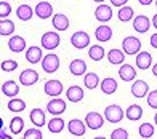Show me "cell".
<instances>
[{"label": "cell", "mask_w": 157, "mask_h": 139, "mask_svg": "<svg viewBox=\"0 0 157 139\" xmlns=\"http://www.w3.org/2000/svg\"><path fill=\"white\" fill-rule=\"evenodd\" d=\"M2 93L8 98H16L19 94V85L15 80H6L2 83Z\"/></svg>", "instance_id": "cell-18"}, {"label": "cell", "mask_w": 157, "mask_h": 139, "mask_svg": "<svg viewBox=\"0 0 157 139\" xmlns=\"http://www.w3.org/2000/svg\"><path fill=\"white\" fill-rule=\"evenodd\" d=\"M125 117V112L124 109L117 106V104H111V106H108L104 109V119L111 122V123H119L122 122V119Z\"/></svg>", "instance_id": "cell-1"}, {"label": "cell", "mask_w": 157, "mask_h": 139, "mask_svg": "<svg viewBox=\"0 0 157 139\" xmlns=\"http://www.w3.org/2000/svg\"><path fill=\"white\" fill-rule=\"evenodd\" d=\"M24 128V120L21 119V117H15V119H11L10 122V130L13 134H19L21 131Z\"/></svg>", "instance_id": "cell-36"}, {"label": "cell", "mask_w": 157, "mask_h": 139, "mask_svg": "<svg viewBox=\"0 0 157 139\" xmlns=\"http://www.w3.org/2000/svg\"><path fill=\"white\" fill-rule=\"evenodd\" d=\"M10 13H11V6L8 2H5V0H2L0 2V18L5 19V18H8L10 16Z\"/></svg>", "instance_id": "cell-39"}, {"label": "cell", "mask_w": 157, "mask_h": 139, "mask_svg": "<svg viewBox=\"0 0 157 139\" xmlns=\"http://www.w3.org/2000/svg\"><path fill=\"white\" fill-rule=\"evenodd\" d=\"M93 2H98V3H103L104 0H93Z\"/></svg>", "instance_id": "cell-49"}, {"label": "cell", "mask_w": 157, "mask_h": 139, "mask_svg": "<svg viewBox=\"0 0 157 139\" xmlns=\"http://www.w3.org/2000/svg\"><path fill=\"white\" fill-rule=\"evenodd\" d=\"M8 48L13 51V53H21L26 50V40L24 37L21 35H13L10 40H8Z\"/></svg>", "instance_id": "cell-23"}, {"label": "cell", "mask_w": 157, "mask_h": 139, "mask_svg": "<svg viewBox=\"0 0 157 139\" xmlns=\"http://www.w3.org/2000/svg\"><path fill=\"white\" fill-rule=\"evenodd\" d=\"M35 15L40 19H48L53 16V6L50 2H39L35 6Z\"/></svg>", "instance_id": "cell-16"}, {"label": "cell", "mask_w": 157, "mask_h": 139, "mask_svg": "<svg viewBox=\"0 0 157 139\" xmlns=\"http://www.w3.org/2000/svg\"><path fill=\"white\" fill-rule=\"evenodd\" d=\"M83 96H85L83 90L77 85H72L66 90V98H67L69 102H80L83 99Z\"/></svg>", "instance_id": "cell-19"}, {"label": "cell", "mask_w": 157, "mask_h": 139, "mask_svg": "<svg viewBox=\"0 0 157 139\" xmlns=\"http://www.w3.org/2000/svg\"><path fill=\"white\" fill-rule=\"evenodd\" d=\"M95 18L99 21V23L106 24L108 21L112 19V8H111L109 5L101 3L99 6H96V10H95Z\"/></svg>", "instance_id": "cell-11"}, {"label": "cell", "mask_w": 157, "mask_h": 139, "mask_svg": "<svg viewBox=\"0 0 157 139\" xmlns=\"http://www.w3.org/2000/svg\"><path fill=\"white\" fill-rule=\"evenodd\" d=\"M122 50L125 51V54H138L141 51V40L138 37H133V35H128L124 38L122 42Z\"/></svg>", "instance_id": "cell-2"}, {"label": "cell", "mask_w": 157, "mask_h": 139, "mask_svg": "<svg viewBox=\"0 0 157 139\" xmlns=\"http://www.w3.org/2000/svg\"><path fill=\"white\" fill-rule=\"evenodd\" d=\"M29 119H31V122L35 125V126H39V128H42V126H44V125L47 123L45 112H44L42 109H39V107H35V109H32V110H31Z\"/></svg>", "instance_id": "cell-24"}, {"label": "cell", "mask_w": 157, "mask_h": 139, "mask_svg": "<svg viewBox=\"0 0 157 139\" xmlns=\"http://www.w3.org/2000/svg\"><path fill=\"white\" fill-rule=\"evenodd\" d=\"M16 16H18V19H21V21H31L32 16H34V10L31 8L29 5L23 3V5H19V6H18Z\"/></svg>", "instance_id": "cell-29"}, {"label": "cell", "mask_w": 157, "mask_h": 139, "mask_svg": "<svg viewBox=\"0 0 157 139\" xmlns=\"http://www.w3.org/2000/svg\"><path fill=\"white\" fill-rule=\"evenodd\" d=\"M69 71L72 75H75V77L85 75V72H87V62L83 59H72L69 64Z\"/></svg>", "instance_id": "cell-20"}, {"label": "cell", "mask_w": 157, "mask_h": 139, "mask_svg": "<svg viewBox=\"0 0 157 139\" xmlns=\"http://www.w3.org/2000/svg\"><path fill=\"white\" fill-rule=\"evenodd\" d=\"M109 137H111V139H128L130 136H128V131H127V130H124V128H117V130H114V131H112Z\"/></svg>", "instance_id": "cell-40"}, {"label": "cell", "mask_w": 157, "mask_h": 139, "mask_svg": "<svg viewBox=\"0 0 157 139\" xmlns=\"http://www.w3.org/2000/svg\"><path fill=\"white\" fill-rule=\"evenodd\" d=\"M125 117L130 122H138L143 117V107L140 104H132V106H128V109L125 110Z\"/></svg>", "instance_id": "cell-27"}, {"label": "cell", "mask_w": 157, "mask_h": 139, "mask_svg": "<svg viewBox=\"0 0 157 139\" xmlns=\"http://www.w3.org/2000/svg\"><path fill=\"white\" fill-rule=\"evenodd\" d=\"M154 123H155V125H157V114H155V115H154Z\"/></svg>", "instance_id": "cell-48"}, {"label": "cell", "mask_w": 157, "mask_h": 139, "mask_svg": "<svg viewBox=\"0 0 157 139\" xmlns=\"http://www.w3.org/2000/svg\"><path fill=\"white\" fill-rule=\"evenodd\" d=\"M152 26L157 29V15H154V18H152Z\"/></svg>", "instance_id": "cell-47"}, {"label": "cell", "mask_w": 157, "mask_h": 139, "mask_svg": "<svg viewBox=\"0 0 157 139\" xmlns=\"http://www.w3.org/2000/svg\"><path fill=\"white\" fill-rule=\"evenodd\" d=\"M117 18L119 21H122V23H128V21H132L133 19V8L132 6H120L119 8V13H117Z\"/></svg>", "instance_id": "cell-33"}, {"label": "cell", "mask_w": 157, "mask_h": 139, "mask_svg": "<svg viewBox=\"0 0 157 139\" xmlns=\"http://www.w3.org/2000/svg\"><path fill=\"white\" fill-rule=\"evenodd\" d=\"M52 24L55 26L56 31L64 32V31L69 29V18L64 15V13H56V15H53V18H52Z\"/></svg>", "instance_id": "cell-12"}, {"label": "cell", "mask_w": 157, "mask_h": 139, "mask_svg": "<svg viewBox=\"0 0 157 139\" xmlns=\"http://www.w3.org/2000/svg\"><path fill=\"white\" fill-rule=\"evenodd\" d=\"M39 82V72H35L34 69H24L19 74V83L24 86H32Z\"/></svg>", "instance_id": "cell-6"}, {"label": "cell", "mask_w": 157, "mask_h": 139, "mask_svg": "<svg viewBox=\"0 0 157 139\" xmlns=\"http://www.w3.org/2000/svg\"><path fill=\"white\" fill-rule=\"evenodd\" d=\"M44 91L47 96H52V98H58L63 93V83L59 80H48L44 85Z\"/></svg>", "instance_id": "cell-7"}, {"label": "cell", "mask_w": 157, "mask_h": 139, "mask_svg": "<svg viewBox=\"0 0 157 139\" xmlns=\"http://www.w3.org/2000/svg\"><path fill=\"white\" fill-rule=\"evenodd\" d=\"M99 83H101V80H99V77H98L96 72H88V74H85V77H83V85L87 86L88 90H95L96 86H99Z\"/></svg>", "instance_id": "cell-30"}, {"label": "cell", "mask_w": 157, "mask_h": 139, "mask_svg": "<svg viewBox=\"0 0 157 139\" xmlns=\"http://www.w3.org/2000/svg\"><path fill=\"white\" fill-rule=\"evenodd\" d=\"M138 133L143 139H149L154 136V126L151 123H141L140 128H138Z\"/></svg>", "instance_id": "cell-35"}, {"label": "cell", "mask_w": 157, "mask_h": 139, "mask_svg": "<svg viewBox=\"0 0 157 139\" xmlns=\"http://www.w3.org/2000/svg\"><path fill=\"white\" fill-rule=\"evenodd\" d=\"M18 69V61L15 59H5L2 62V71L3 72H13V71H16Z\"/></svg>", "instance_id": "cell-38"}, {"label": "cell", "mask_w": 157, "mask_h": 139, "mask_svg": "<svg viewBox=\"0 0 157 139\" xmlns=\"http://www.w3.org/2000/svg\"><path fill=\"white\" fill-rule=\"evenodd\" d=\"M136 69H135L132 64H122L119 69V77L124 82H133L136 79Z\"/></svg>", "instance_id": "cell-17"}, {"label": "cell", "mask_w": 157, "mask_h": 139, "mask_svg": "<svg viewBox=\"0 0 157 139\" xmlns=\"http://www.w3.org/2000/svg\"><path fill=\"white\" fill-rule=\"evenodd\" d=\"M66 122H64L61 117H53L52 120H50L47 125H48V131L50 133H53V134H58V133H61V131L64 130V126H66V125H64Z\"/></svg>", "instance_id": "cell-28"}, {"label": "cell", "mask_w": 157, "mask_h": 139, "mask_svg": "<svg viewBox=\"0 0 157 139\" xmlns=\"http://www.w3.org/2000/svg\"><path fill=\"white\" fill-rule=\"evenodd\" d=\"M0 137H2V139H10L11 136H8V134L5 133V130H2V133H0Z\"/></svg>", "instance_id": "cell-45"}, {"label": "cell", "mask_w": 157, "mask_h": 139, "mask_svg": "<svg viewBox=\"0 0 157 139\" xmlns=\"http://www.w3.org/2000/svg\"><path fill=\"white\" fill-rule=\"evenodd\" d=\"M59 42H61V37H59V34H56V32H45L40 38L42 46L48 51L55 50V48L59 45Z\"/></svg>", "instance_id": "cell-4"}, {"label": "cell", "mask_w": 157, "mask_h": 139, "mask_svg": "<svg viewBox=\"0 0 157 139\" xmlns=\"http://www.w3.org/2000/svg\"><path fill=\"white\" fill-rule=\"evenodd\" d=\"M40 64H42V69H44L45 74H53L59 69V58L53 53H48L47 56H44Z\"/></svg>", "instance_id": "cell-3"}, {"label": "cell", "mask_w": 157, "mask_h": 139, "mask_svg": "<svg viewBox=\"0 0 157 139\" xmlns=\"http://www.w3.org/2000/svg\"><path fill=\"white\" fill-rule=\"evenodd\" d=\"M23 137H24V139H44V134H42V131H40L39 126H35V128L27 130Z\"/></svg>", "instance_id": "cell-37"}, {"label": "cell", "mask_w": 157, "mask_h": 139, "mask_svg": "<svg viewBox=\"0 0 157 139\" xmlns=\"http://www.w3.org/2000/svg\"><path fill=\"white\" fill-rule=\"evenodd\" d=\"M67 130H69V133L72 136L82 137L85 134V130H87V123L78 120V119H72V120H69V123H67Z\"/></svg>", "instance_id": "cell-8"}, {"label": "cell", "mask_w": 157, "mask_h": 139, "mask_svg": "<svg viewBox=\"0 0 157 139\" xmlns=\"http://www.w3.org/2000/svg\"><path fill=\"white\" fill-rule=\"evenodd\" d=\"M42 48L40 46H29L26 50V61L31 62V64H37L42 62Z\"/></svg>", "instance_id": "cell-26"}, {"label": "cell", "mask_w": 157, "mask_h": 139, "mask_svg": "<svg viewBox=\"0 0 157 139\" xmlns=\"http://www.w3.org/2000/svg\"><path fill=\"white\" fill-rule=\"evenodd\" d=\"M147 93H149V85L144 80H133L132 94L135 96V98H144Z\"/></svg>", "instance_id": "cell-15"}, {"label": "cell", "mask_w": 157, "mask_h": 139, "mask_svg": "<svg viewBox=\"0 0 157 139\" xmlns=\"http://www.w3.org/2000/svg\"><path fill=\"white\" fill-rule=\"evenodd\" d=\"M149 27H151V21H149V18L146 15H138L133 19V29L136 32L144 34L149 31Z\"/></svg>", "instance_id": "cell-13"}, {"label": "cell", "mask_w": 157, "mask_h": 139, "mask_svg": "<svg viewBox=\"0 0 157 139\" xmlns=\"http://www.w3.org/2000/svg\"><path fill=\"white\" fill-rule=\"evenodd\" d=\"M155 6H157V0H155Z\"/></svg>", "instance_id": "cell-50"}, {"label": "cell", "mask_w": 157, "mask_h": 139, "mask_svg": "<svg viewBox=\"0 0 157 139\" xmlns=\"http://www.w3.org/2000/svg\"><path fill=\"white\" fill-rule=\"evenodd\" d=\"M6 107L10 112H23V110H26V102L19 98H11L6 104Z\"/></svg>", "instance_id": "cell-31"}, {"label": "cell", "mask_w": 157, "mask_h": 139, "mask_svg": "<svg viewBox=\"0 0 157 139\" xmlns=\"http://www.w3.org/2000/svg\"><path fill=\"white\" fill-rule=\"evenodd\" d=\"M85 123H87V126L90 130H99L103 126V123H104V119H103V115L101 114H98V112H88L87 117H85Z\"/></svg>", "instance_id": "cell-10"}, {"label": "cell", "mask_w": 157, "mask_h": 139, "mask_svg": "<svg viewBox=\"0 0 157 139\" xmlns=\"http://www.w3.org/2000/svg\"><path fill=\"white\" fill-rule=\"evenodd\" d=\"M136 67L141 69V71L152 67V54L149 51H140L136 54Z\"/></svg>", "instance_id": "cell-14"}, {"label": "cell", "mask_w": 157, "mask_h": 139, "mask_svg": "<svg viewBox=\"0 0 157 139\" xmlns=\"http://www.w3.org/2000/svg\"><path fill=\"white\" fill-rule=\"evenodd\" d=\"M152 75H154V77H157V64L152 66Z\"/></svg>", "instance_id": "cell-46"}, {"label": "cell", "mask_w": 157, "mask_h": 139, "mask_svg": "<svg viewBox=\"0 0 157 139\" xmlns=\"http://www.w3.org/2000/svg\"><path fill=\"white\" fill-rule=\"evenodd\" d=\"M95 37L98 42H109L111 37H112V29L108 26V24H101L96 27L95 31Z\"/></svg>", "instance_id": "cell-25"}, {"label": "cell", "mask_w": 157, "mask_h": 139, "mask_svg": "<svg viewBox=\"0 0 157 139\" xmlns=\"http://www.w3.org/2000/svg\"><path fill=\"white\" fill-rule=\"evenodd\" d=\"M147 106L152 109H157V90H154V91L147 94Z\"/></svg>", "instance_id": "cell-41"}, {"label": "cell", "mask_w": 157, "mask_h": 139, "mask_svg": "<svg viewBox=\"0 0 157 139\" xmlns=\"http://www.w3.org/2000/svg\"><path fill=\"white\" fill-rule=\"evenodd\" d=\"M128 3V0H111V5L112 6H119V8H120V6H125Z\"/></svg>", "instance_id": "cell-42"}, {"label": "cell", "mask_w": 157, "mask_h": 139, "mask_svg": "<svg viewBox=\"0 0 157 139\" xmlns=\"http://www.w3.org/2000/svg\"><path fill=\"white\" fill-rule=\"evenodd\" d=\"M149 42H151V46L157 50V32L152 34V35H151V40H149Z\"/></svg>", "instance_id": "cell-43"}, {"label": "cell", "mask_w": 157, "mask_h": 139, "mask_svg": "<svg viewBox=\"0 0 157 139\" xmlns=\"http://www.w3.org/2000/svg\"><path fill=\"white\" fill-rule=\"evenodd\" d=\"M47 110L53 117L61 115L63 112H66V101L61 99V98H55V99H52V101L47 104Z\"/></svg>", "instance_id": "cell-9"}, {"label": "cell", "mask_w": 157, "mask_h": 139, "mask_svg": "<svg viewBox=\"0 0 157 139\" xmlns=\"http://www.w3.org/2000/svg\"><path fill=\"white\" fill-rule=\"evenodd\" d=\"M138 2L141 3V5H144V6H147V5H151L154 0H138Z\"/></svg>", "instance_id": "cell-44"}, {"label": "cell", "mask_w": 157, "mask_h": 139, "mask_svg": "<svg viewBox=\"0 0 157 139\" xmlns=\"http://www.w3.org/2000/svg\"><path fill=\"white\" fill-rule=\"evenodd\" d=\"M108 61L114 66H122L125 61V51L119 50V48H112L108 51Z\"/></svg>", "instance_id": "cell-21"}, {"label": "cell", "mask_w": 157, "mask_h": 139, "mask_svg": "<svg viewBox=\"0 0 157 139\" xmlns=\"http://www.w3.org/2000/svg\"><path fill=\"white\" fill-rule=\"evenodd\" d=\"M71 43L77 50H83V48H87L90 45V35L85 31H77L71 35Z\"/></svg>", "instance_id": "cell-5"}, {"label": "cell", "mask_w": 157, "mask_h": 139, "mask_svg": "<svg viewBox=\"0 0 157 139\" xmlns=\"http://www.w3.org/2000/svg\"><path fill=\"white\" fill-rule=\"evenodd\" d=\"M104 54H106V51L101 45H93V46H90V50H88V56L93 61H101L104 58Z\"/></svg>", "instance_id": "cell-34"}, {"label": "cell", "mask_w": 157, "mask_h": 139, "mask_svg": "<svg viewBox=\"0 0 157 139\" xmlns=\"http://www.w3.org/2000/svg\"><path fill=\"white\" fill-rule=\"evenodd\" d=\"M99 88H101V91H103L104 94H114V93L117 91L119 85H117V80H116V79L106 77V79L101 80V83H99Z\"/></svg>", "instance_id": "cell-22"}, {"label": "cell", "mask_w": 157, "mask_h": 139, "mask_svg": "<svg viewBox=\"0 0 157 139\" xmlns=\"http://www.w3.org/2000/svg\"><path fill=\"white\" fill-rule=\"evenodd\" d=\"M13 32H15V23L13 21L6 19V18L0 21V35L6 37V35H11Z\"/></svg>", "instance_id": "cell-32"}]
</instances>
